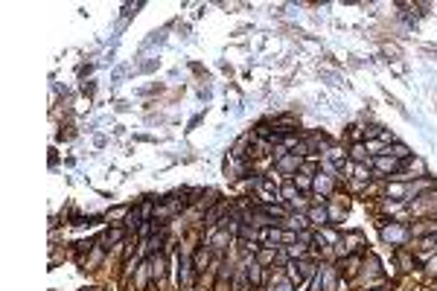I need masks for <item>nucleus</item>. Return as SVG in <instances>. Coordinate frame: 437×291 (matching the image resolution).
<instances>
[{
  "instance_id": "3",
  "label": "nucleus",
  "mask_w": 437,
  "mask_h": 291,
  "mask_svg": "<svg viewBox=\"0 0 437 291\" xmlns=\"http://www.w3.org/2000/svg\"><path fill=\"white\" fill-rule=\"evenodd\" d=\"M376 166H379L382 172H400V169H402V163H397L394 157H376Z\"/></svg>"
},
{
  "instance_id": "4",
  "label": "nucleus",
  "mask_w": 437,
  "mask_h": 291,
  "mask_svg": "<svg viewBox=\"0 0 437 291\" xmlns=\"http://www.w3.org/2000/svg\"><path fill=\"white\" fill-rule=\"evenodd\" d=\"M309 219H312L315 224H327V222H330V213H327L324 207H312V210H309Z\"/></svg>"
},
{
  "instance_id": "5",
  "label": "nucleus",
  "mask_w": 437,
  "mask_h": 291,
  "mask_svg": "<svg viewBox=\"0 0 437 291\" xmlns=\"http://www.w3.org/2000/svg\"><path fill=\"white\" fill-rule=\"evenodd\" d=\"M245 268H248V280H251L254 286H260V283H262V271H260L262 265H260V262H251V265H245Z\"/></svg>"
},
{
  "instance_id": "8",
  "label": "nucleus",
  "mask_w": 437,
  "mask_h": 291,
  "mask_svg": "<svg viewBox=\"0 0 437 291\" xmlns=\"http://www.w3.org/2000/svg\"><path fill=\"white\" fill-rule=\"evenodd\" d=\"M286 227H292V230H300V227H306V219H303V216H292V219L286 222Z\"/></svg>"
},
{
  "instance_id": "6",
  "label": "nucleus",
  "mask_w": 437,
  "mask_h": 291,
  "mask_svg": "<svg viewBox=\"0 0 437 291\" xmlns=\"http://www.w3.org/2000/svg\"><path fill=\"white\" fill-rule=\"evenodd\" d=\"M321 280H324V286H327V291H335V283H338V280H335V271H332V268H327Z\"/></svg>"
},
{
  "instance_id": "2",
  "label": "nucleus",
  "mask_w": 437,
  "mask_h": 291,
  "mask_svg": "<svg viewBox=\"0 0 437 291\" xmlns=\"http://www.w3.org/2000/svg\"><path fill=\"white\" fill-rule=\"evenodd\" d=\"M297 166H300V160H297V154H292V157H286V154H283V157H280V163H277V169H280L283 175H289V172H295Z\"/></svg>"
},
{
  "instance_id": "11",
  "label": "nucleus",
  "mask_w": 437,
  "mask_h": 291,
  "mask_svg": "<svg viewBox=\"0 0 437 291\" xmlns=\"http://www.w3.org/2000/svg\"><path fill=\"white\" fill-rule=\"evenodd\" d=\"M353 157H356V160H367V152H365L362 146H356V149H353Z\"/></svg>"
},
{
  "instance_id": "10",
  "label": "nucleus",
  "mask_w": 437,
  "mask_h": 291,
  "mask_svg": "<svg viewBox=\"0 0 437 291\" xmlns=\"http://www.w3.org/2000/svg\"><path fill=\"white\" fill-rule=\"evenodd\" d=\"M292 286H295L292 280H286V277H280V280H277V289L271 286V291H292Z\"/></svg>"
},
{
  "instance_id": "12",
  "label": "nucleus",
  "mask_w": 437,
  "mask_h": 291,
  "mask_svg": "<svg viewBox=\"0 0 437 291\" xmlns=\"http://www.w3.org/2000/svg\"><path fill=\"white\" fill-rule=\"evenodd\" d=\"M90 291H99V289H90Z\"/></svg>"
},
{
  "instance_id": "7",
  "label": "nucleus",
  "mask_w": 437,
  "mask_h": 291,
  "mask_svg": "<svg viewBox=\"0 0 437 291\" xmlns=\"http://www.w3.org/2000/svg\"><path fill=\"white\" fill-rule=\"evenodd\" d=\"M146 268H149V265H140V268H137V289L140 291L146 289V283H149V271H146Z\"/></svg>"
},
{
  "instance_id": "9",
  "label": "nucleus",
  "mask_w": 437,
  "mask_h": 291,
  "mask_svg": "<svg viewBox=\"0 0 437 291\" xmlns=\"http://www.w3.org/2000/svg\"><path fill=\"white\" fill-rule=\"evenodd\" d=\"M315 189H318V192H330V189H332V181H330V178H318V181H315Z\"/></svg>"
},
{
  "instance_id": "1",
  "label": "nucleus",
  "mask_w": 437,
  "mask_h": 291,
  "mask_svg": "<svg viewBox=\"0 0 437 291\" xmlns=\"http://www.w3.org/2000/svg\"><path fill=\"white\" fill-rule=\"evenodd\" d=\"M382 239H385V242H394V245H402V242L408 239V230L400 227V224H391V227L382 230Z\"/></svg>"
}]
</instances>
